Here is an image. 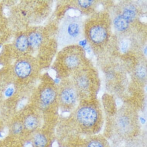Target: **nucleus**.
Here are the masks:
<instances>
[{
	"mask_svg": "<svg viewBox=\"0 0 147 147\" xmlns=\"http://www.w3.org/2000/svg\"><path fill=\"white\" fill-rule=\"evenodd\" d=\"M144 54H146V55H147V47H146V48H144Z\"/></svg>",
	"mask_w": 147,
	"mask_h": 147,
	"instance_id": "nucleus-24",
	"label": "nucleus"
},
{
	"mask_svg": "<svg viewBox=\"0 0 147 147\" xmlns=\"http://www.w3.org/2000/svg\"><path fill=\"white\" fill-rule=\"evenodd\" d=\"M15 70L18 76L24 78L29 75L31 71V67L28 63L22 61L17 64Z\"/></svg>",
	"mask_w": 147,
	"mask_h": 147,
	"instance_id": "nucleus-6",
	"label": "nucleus"
},
{
	"mask_svg": "<svg viewBox=\"0 0 147 147\" xmlns=\"http://www.w3.org/2000/svg\"><path fill=\"white\" fill-rule=\"evenodd\" d=\"M34 142L37 147H45L47 143L46 138L40 134H37L35 136Z\"/></svg>",
	"mask_w": 147,
	"mask_h": 147,
	"instance_id": "nucleus-14",
	"label": "nucleus"
},
{
	"mask_svg": "<svg viewBox=\"0 0 147 147\" xmlns=\"http://www.w3.org/2000/svg\"><path fill=\"white\" fill-rule=\"evenodd\" d=\"M81 44L82 46H86V40H82V41L81 42Z\"/></svg>",
	"mask_w": 147,
	"mask_h": 147,
	"instance_id": "nucleus-23",
	"label": "nucleus"
},
{
	"mask_svg": "<svg viewBox=\"0 0 147 147\" xmlns=\"http://www.w3.org/2000/svg\"><path fill=\"white\" fill-rule=\"evenodd\" d=\"M28 41L26 36H20L17 40L16 46L18 49L21 51H24L28 47Z\"/></svg>",
	"mask_w": 147,
	"mask_h": 147,
	"instance_id": "nucleus-11",
	"label": "nucleus"
},
{
	"mask_svg": "<svg viewBox=\"0 0 147 147\" xmlns=\"http://www.w3.org/2000/svg\"><path fill=\"white\" fill-rule=\"evenodd\" d=\"M79 86L83 90H86L89 86V82L88 79L84 76L81 77L78 80Z\"/></svg>",
	"mask_w": 147,
	"mask_h": 147,
	"instance_id": "nucleus-15",
	"label": "nucleus"
},
{
	"mask_svg": "<svg viewBox=\"0 0 147 147\" xmlns=\"http://www.w3.org/2000/svg\"><path fill=\"white\" fill-rule=\"evenodd\" d=\"M92 2L93 1L89 0H81L79 1V4L82 7L86 8L90 6Z\"/></svg>",
	"mask_w": 147,
	"mask_h": 147,
	"instance_id": "nucleus-19",
	"label": "nucleus"
},
{
	"mask_svg": "<svg viewBox=\"0 0 147 147\" xmlns=\"http://www.w3.org/2000/svg\"><path fill=\"white\" fill-rule=\"evenodd\" d=\"M77 119L83 128L91 129L99 121V113L95 107L91 105H85L78 110Z\"/></svg>",
	"mask_w": 147,
	"mask_h": 147,
	"instance_id": "nucleus-2",
	"label": "nucleus"
},
{
	"mask_svg": "<svg viewBox=\"0 0 147 147\" xmlns=\"http://www.w3.org/2000/svg\"><path fill=\"white\" fill-rule=\"evenodd\" d=\"M90 35L92 40L94 42L100 43L106 39V32L102 27L96 26L92 28Z\"/></svg>",
	"mask_w": 147,
	"mask_h": 147,
	"instance_id": "nucleus-4",
	"label": "nucleus"
},
{
	"mask_svg": "<svg viewBox=\"0 0 147 147\" xmlns=\"http://www.w3.org/2000/svg\"><path fill=\"white\" fill-rule=\"evenodd\" d=\"M129 47V43L127 40H124L121 44V48L123 53H126Z\"/></svg>",
	"mask_w": 147,
	"mask_h": 147,
	"instance_id": "nucleus-18",
	"label": "nucleus"
},
{
	"mask_svg": "<svg viewBox=\"0 0 147 147\" xmlns=\"http://www.w3.org/2000/svg\"><path fill=\"white\" fill-rule=\"evenodd\" d=\"M28 41L32 47H38L41 42V36L38 33H32L29 36Z\"/></svg>",
	"mask_w": 147,
	"mask_h": 147,
	"instance_id": "nucleus-9",
	"label": "nucleus"
},
{
	"mask_svg": "<svg viewBox=\"0 0 147 147\" xmlns=\"http://www.w3.org/2000/svg\"><path fill=\"white\" fill-rule=\"evenodd\" d=\"M82 27L76 18L69 17L62 24L58 34L59 42L67 45L75 42L80 38Z\"/></svg>",
	"mask_w": 147,
	"mask_h": 147,
	"instance_id": "nucleus-1",
	"label": "nucleus"
},
{
	"mask_svg": "<svg viewBox=\"0 0 147 147\" xmlns=\"http://www.w3.org/2000/svg\"><path fill=\"white\" fill-rule=\"evenodd\" d=\"M136 74L139 78H143L145 77L146 74V69L142 67H139L137 71Z\"/></svg>",
	"mask_w": 147,
	"mask_h": 147,
	"instance_id": "nucleus-17",
	"label": "nucleus"
},
{
	"mask_svg": "<svg viewBox=\"0 0 147 147\" xmlns=\"http://www.w3.org/2000/svg\"><path fill=\"white\" fill-rule=\"evenodd\" d=\"M22 126L20 123H16L13 127V132L16 133H20L22 130Z\"/></svg>",
	"mask_w": 147,
	"mask_h": 147,
	"instance_id": "nucleus-20",
	"label": "nucleus"
},
{
	"mask_svg": "<svg viewBox=\"0 0 147 147\" xmlns=\"http://www.w3.org/2000/svg\"><path fill=\"white\" fill-rule=\"evenodd\" d=\"M26 147H32V146L30 144H28L26 146Z\"/></svg>",
	"mask_w": 147,
	"mask_h": 147,
	"instance_id": "nucleus-25",
	"label": "nucleus"
},
{
	"mask_svg": "<svg viewBox=\"0 0 147 147\" xmlns=\"http://www.w3.org/2000/svg\"><path fill=\"white\" fill-rule=\"evenodd\" d=\"M85 147H109L106 141L101 139L95 138L88 141Z\"/></svg>",
	"mask_w": 147,
	"mask_h": 147,
	"instance_id": "nucleus-10",
	"label": "nucleus"
},
{
	"mask_svg": "<svg viewBox=\"0 0 147 147\" xmlns=\"http://www.w3.org/2000/svg\"><path fill=\"white\" fill-rule=\"evenodd\" d=\"M38 124L37 119L32 116L27 117L25 121V125L26 127L29 129H33L35 128L38 125Z\"/></svg>",
	"mask_w": 147,
	"mask_h": 147,
	"instance_id": "nucleus-12",
	"label": "nucleus"
},
{
	"mask_svg": "<svg viewBox=\"0 0 147 147\" xmlns=\"http://www.w3.org/2000/svg\"><path fill=\"white\" fill-rule=\"evenodd\" d=\"M123 17L129 22L133 21L135 18V11L131 8H127L124 10L123 15Z\"/></svg>",
	"mask_w": 147,
	"mask_h": 147,
	"instance_id": "nucleus-13",
	"label": "nucleus"
},
{
	"mask_svg": "<svg viewBox=\"0 0 147 147\" xmlns=\"http://www.w3.org/2000/svg\"><path fill=\"white\" fill-rule=\"evenodd\" d=\"M133 115L125 111H121L115 117L114 127L120 135H129L133 131L135 122Z\"/></svg>",
	"mask_w": 147,
	"mask_h": 147,
	"instance_id": "nucleus-3",
	"label": "nucleus"
},
{
	"mask_svg": "<svg viewBox=\"0 0 147 147\" xmlns=\"http://www.w3.org/2000/svg\"><path fill=\"white\" fill-rule=\"evenodd\" d=\"M27 100L26 99L22 100V101L20 102V104H19V106H18V108L19 109H21L22 108L26 103Z\"/></svg>",
	"mask_w": 147,
	"mask_h": 147,
	"instance_id": "nucleus-22",
	"label": "nucleus"
},
{
	"mask_svg": "<svg viewBox=\"0 0 147 147\" xmlns=\"http://www.w3.org/2000/svg\"><path fill=\"white\" fill-rule=\"evenodd\" d=\"M55 97V92L51 89H45L41 93L42 101L46 105L51 103L54 100Z\"/></svg>",
	"mask_w": 147,
	"mask_h": 147,
	"instance_id": "nucleus-7",
	"label": "nucleus"
},
{
	"mask_svg": "<svg viewBox=\"0 0 147 147\" xmlns=\"http://www.w3.org/2000/svg\"><path fill=\"white\" fill-rule=\"evenodd\" d=\"M129 22L123 16H120L116 18L114 21V25L117 29L120 31L126 30Z\"/></svg>",
	"mask_w": 147,
	"mask_h": 147,
	"instance_id": "nucleus-8",
	"label": "nucleus"
},
{
	"mask_svg": "<svg viewBox=\"0 0 147 147\" xmlns=\"http://www.w3.org/2000/svg\"><path fill=\"white\" fill-rule=\"evenodd\" d=\"M66 65L69 67L73 68L77 66L79 63V61L76 57L74 56H70L66 58Z\"/></svg>",
	"mask_w": 147,
	"mask_h": 147,
	"instance_id": "nucleus-16",
	"label": "nucleus"
},
{
	"mask_svg": "<svg viewBox=\"0 0 147 147\" xmlns=\"http://www.w3.org/2000/svg\"><path fill=\"white\" fill-rule=\"evenodd\" d=\"M61 98L64 103L66 105H72L76 101V95L72 89H66L62 92Z\"/></svg>",
	"mask_w": 147,
	"mask_h": 147,
	"instance_id": "nucleus-5",
	"label": "nucleus"
},
{
	"mask_svg": "<svg viewBox=\"0 0 147 147\" xmlns=\"http://www.w3.org/2000/svg\"><path fill=\"white\" fill-rule=\"evenodd\" d=\"M13 89L12 88H8L6 92H5V95L7 96H9L11 95V94L13 93Z\"/></svg>",
	"mask_w": 147,
	"mask_h": 147,
	"instance_id": "nucleus-21",
	"label": "nucleus"
}]
</instances>
